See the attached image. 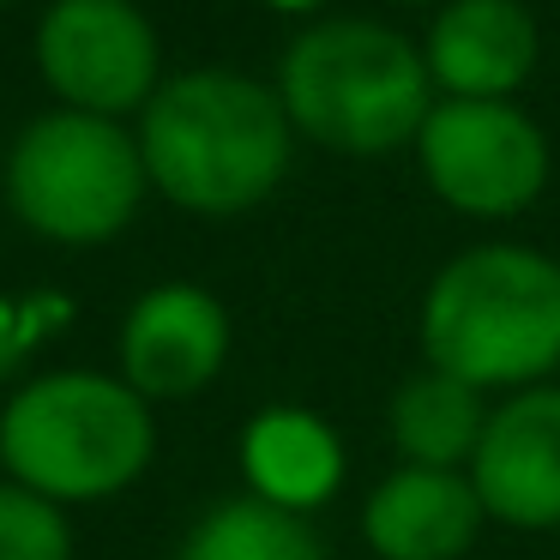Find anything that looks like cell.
Wrapping results in <instances>:
<instances>
[{
  "label": "cell",
  "mask_w": 560,
  "mask_h": 560,
  "mask_svg": "<svg viewBox=\"0 0 560 560\" xmlns=\"http://www.w3.org/2000/svg\"><path fill=\"white\" fill-rule=\"evenodd\" d=\"M139 158L151 194L194 218H242L283 187L295 127L278 85L235 67H187L139 109Z\"/></svg>",
  "instance_id": "1"
},
{
  "label": "cell",
  "mask_w": 560,
  "mask_h": 560,
  "mask_svg": "<svg viewBox=\"0 0 560 560\" xmlns=\"http://www.w3.org/2000/svg\"><path fill=\"white\" fill-rule=\"evenodd\" d=\"M428 368L488 392L548 386L560 368V259L524 242H482L434 271L416 314Z\"/></svg>",
  "instance_id": "2"
},
{
  "label": "cell",
  "mask_w": 560,
  "mask_h": 560,
  "mask_svg": "<svg viewBox=\"0 0 560 560\" xmlns=\"http://www.w3.org/2000/svg\"><path fill=\"white\" fill-rule=\"evenodd\" d=\"M158 458V410L103 368H49L0 404V476L55 506L121 500Z\"/></svg>",
  "instance_id": "3"
},
{
  "label": "cell",
  "mask_w": 560,
  "mask_h": 560,
  "mask_svg": "<svg viewBox=\"0 0 560 560\" xmlns=\"http://www.w3.org/2000/svg\"><path fill=\"white\" fill-rule=\"evenodd\" d=\"M278 103L295 139L338 158H386L416 145L434 79L404 31L380 19H314L278 61Z\"/></svg>",
  "instance_id": "4"
},
{
  "label": "cell",
  "mask_w": 560,
  "mask_h": 560,
  "mask_svg": "<svg viewBox=\"0 0 560 560\" xmlns=\"http://www.w3.org/2000/svg\"><path fill=\"white\" fill-rule=\"evenodd\" d=\"M0 187L7 211L55 247L115 242L151 194L133 127L79 109H49L19 127Z\"/></svg>",
  "instance_id": "5"
},
{
  "label": "cell",
  "mask_w": 560,
  "mask_h": 560,
  "mask_svg": "<svg viewBox=\"0 0 560 560\" xmlns=\"http://www.w3.org/2000/svg\"><path fill=\"white\" fill-rule=\"evenodd\" d=\"M416 163L434 187L440 206L458 218H518L548 187V133L518 109V103H458L434 97L422 133H416Z\"/></svg>",
  "instance_id": "6"
},
{
  "label": "cell",
  "mask_w": 560,
  "mask_h": 560,
  "mask_svg": "<svg viewBox=\"0 0 560 560\" xmlns=\"http://www.w3.org/2000/svg\"><path fill=\"white\" fill-rule=\"evenodd\" d=\"M37 73L61 109L127 121L163 85L158 25L133 0H49L37 19Z\"/></svg>",
  "instance_id": "7"
},
{
  "label": "cell",
  "mask_w": 560,
  "mask_h": 560,
  "mask_svg": "<svg viewBox=\"0 0 560 560\" xmlns=\"http://www.w3.org/2000/svg\"><path fill=\"white\" fill-rule=\"evenodd\" d=\"M230 307L206 283H151L133 295L115 331V374L158 410V404H187L230 368Z\"/></svg>",
  "instance_id": "8"
},
{
  "label": "cell",
  "mask_w": 560,
  "mask_h": 560,
  "mask_svg": "<svg viewBox=\"0 0 560 560\" xmlns=\"http://www.w3.org/2000/svg\"><path fill=\"white\" fill-rule=\"evenodd\" d=\"M470 488L506 530H560V386L494 398L470 458Z\"/></svg>",
  "instance_id": "9"
},
{
  "label": "cell",
  "mask_w": 560,
  "mask_h": 560,
  "mask_svg": "<svg viewBox=\"0 0 560 560\" xmlns=\"http://www.w3.org/2000/svg\"><path fill=\"white\" fill-rule=\"evenodd\" d=\"M536 55L542 37L524 0H446L422 43L434 91L458 103H512Z\"/></svg>",
  "instance_id": "10"
},
{
  "label": "cell",
  "mask_w": 560,
  "mask_h": 560,
  "mask_svg": "<svg viewBox=\"0 0 560 560\" xmlns=\"http://www.w3.org/2000/svg\"><path fill=\"white\" fill-rule=\"evenodd\" d=\"M488 512L470 488V470L398 464L362 500V542L380 560H464Z\"/></svg>",
  "instance_id": "11"
},
{
  "label": "cell",
  "mask_w": 560,
  "mask_h": 560,
  "mask_svg": "<svg viewBox=\"0 0 560 560\" xmlns=\"http://www.w3.org/2000/svg\"><path fill=\"white\" fill-rule=\"evenodd\" d=\"M235 446H242L247 494L278 512H295V518H314L350 470L338 428L302 404H266L259 416H247Z\"/></svg>",
  "instance_id": "12"
},
{
  "label": "cell",
  "mask_w": 560,
  "mask_h": 560,
  "mask_svg": "<svg viewBox=\"0 0 560 560\" xmlns=\"http://www.w3.org/2000/svg\"><path fill=\"white\" fill-rule=\"evenodd\" d=\"M494 404L476 386L422 368L410 374L386 404V434L398 446L404 464H422V470H470L476 446H482V428Z\"/></svg>",
  "instance_id": "13"
},
{
  "label": "cell",
  "mask_w": 560,
  "mask_h": 560,
  "mask_svg": "<svg viewBox=\"0 0 560 560\" xmlns=\"http://www.w3.org/2000/svg\"><path fill=\"white\" fill-rule=\"evenodd\" d=\"M175 560H326L314 524L254 494H230L194 518Z\"/></svg>",
  "instance_id": "14"
},
{
  "label": "cell",
  "mask_w": 560,
  "mask_h": 560,
  "mask_svg": "<svg viewBox=\"0 0 560 560\" xmlns=\"http://www.w3.org/2000/svg\"><path fill=\"white\" fill-rule=\"evenodd\" d=\"M0 560H73V512L0 476Z\"/></svg>",
  "instance_id": "15"
},
{
  "label": "cell",
  "mask_w": 560,
  "mask_h": 560,
  "mask_svg": "<svg viewBox=\"0 0 560 560\" xmlns=\"http://www.w3.org/2000/svg\"><path fill=\"white\" fill-rule=\"evenodd\" d=\"M61 319H67L61 295H31V302L0 295V374H13V368L43 343V331H55Z\"/></svg>",
  "instance_id": "16"
},
{
  "label": "cell",
  "mask_w": 560,
  "mask_h": 560,
  "mask_svg": "<svg viewBox=\"0 0 560 560\" xmlns=\"http://www.w3.org/2000/svg\"><path fill=\"white\" fill-rule=\"evenodd\" d=\"M266 7H278V13H319L326 0H266Z\"/></svg>",
  "instance_id": "17"
},
{
  "label": "cell",
  "mask_w": 560,
  "mask_h": 560,
  "mask_svg": "<svg viewBox=\"0 0 560 560\" xmlns=\"http://www.w3.org/2000/svg\"><path fill=\"white\" fill-rule=\"evenodd\" d=\"M404 7H446V0H404Z\"/></svg>",
  "instance_id": "18"
}]
</instances>
